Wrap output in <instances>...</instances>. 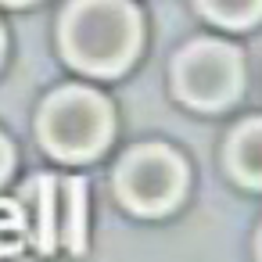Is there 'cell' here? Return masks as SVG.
I'll return each instance as SVG.
<instances>
[{"instance_id":"cell-2","label":"cell","mask_w":262,"mask_h":262,"mask_svg":"<svg viewBox=\"0 0 262 262\" xmlns=\"http://www.w3.org/2000/svg\"><path fill=\"white\" fill-rule=\"evenodd\" d=\"M40 140L65 162L94 158L112 140V108L94 90H61L40 112Z\"/></svg>"},{"instance_id":"cell-3","label":"cell","mask_w":262,"mask_h":262,"mask_svg":"<svg viewBox=\"0 0 262 262\" xmlns=\"http://www.w3.org/2000/svg\"><path fill=\"white\" fill-rule=\"evenodd\" d=\"M119 198L144 215L169 212L183 194V165L165 147H137L122 158L115 172Z\"/></svg>"},{"instance_id":"cell-7","label":"cell","mask_w":262,"mask_h":262,"mask_svg":"<svg viewBox=\"0 0 262 262\" xmlns=\"http://www.w3.org/2000/svg\"><path fill=\"white\" fill-rule=\"evenodd\" d=\"M198 4L219 26H251L262 18V0H198Z\"/></svg>"},{"instance_id":"cell-10","label":"cell","mask_w":262,"mask_h":262,"mask_svg":"<svg viewBox=\"0 0 262 262\" xmlns=\"http://www.w3.org/2000/svg\"><path fill=\"white\" fill-rule=\"evenodd\" d=\"M0 4H29V0H0Z\"/></svg>"},{"instance_id":"cell-4","label":"cell","mask_w":262,"mask_h":262,"mask_svg":"<svg viewBox=\"0 0 262 262\" xmlns=\"http://www.w3.org/2000/svg\"><path fill=\"white\" fill-rule=\"evenodd\" d=\"M26 208L29 219V237H36L40 251H51L58 237L69 241L72 251L83 248V183L65 180L54 183V176H36V183L26 190Z\"/></svg>"},{"instance_id":"cell-1","label":"cell","mask_w":262,"mask_h":262,"mask_svg":"<svg viewBox=\"0 0 262 262\" xmlns=\"http://www.w3.org/2000/svg\"><path fill=\"white\" fill-rule=\"evenodd\" d=\"M61 47L76 69L115 76L140 47V18L126 0H72L61 18Z\"/></svg>"},{"instance_id":"cell-11","label":"cell","mask_w":262,"mask_h":262,"mask_svg":"<svg viewBox=\"0 0 262 262\" xmlns=\"http://www.w3.org/2000/svg\"><path fill=\"white\" fill-rule=\"evenodd\" d=\"M0 51H4V36H0Z\"/></svg>"},{"instance_id":"cell-8","label":"cell","mask_w":262,"mask_h":262,"mask_svg":"<svg viewBox=\"0 0 262 262\" xmlns=\"http://www.w3.org/2000/svg\"><path fill=\"white\" fill-rule=\"evenodd\" d=\"M29 237V219L26 208L15 201H0V255H15Z\"/></svg>"},{"instance_id":"cell-5","label":"cell","mask_w":262,"mask_h":262,"mask_svg":"<svg viewBox=\"0 0 262 262\" xmlns=\"http://www.w3.org/2000/svg\"><path fill=\"white\" fill-rule=\"evenodd\" d=\"M176 86L190 104L219 108L241 86V61L223 43H194L176 65Z\"/></svg>"},{"instance_id":"cell-6","label":"cell","mask_w":262,"mask_h":262,"mask_svg":"<svg viewBox=\"0 0 262 262\" xmlns=\"http://www.w3.org/2000/svg\"><path fill=\"white\" fill-rule=\"evenodd\" d=\"M230 165L233 172L251 183V187H262V119L258 122H248L233 133L230 140Z\"/></svg>"},{"instance_id":"cell-9","label":"cell","mask_w":262,"mask_h":262,"mask_svg":"<svg viewBox=\"0 0 262 262\" xmlns=\"http://www.w3.org/2000/svg\"><path fill=\"white\" fill-rule=\"evenodd\" d=\"M8 172H11V144L0 137V183L8 180Z\"/></svg>"}]
</instances>
